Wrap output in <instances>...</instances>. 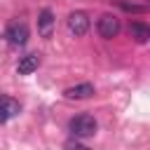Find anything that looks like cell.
Here are the masks:
<instances>
[{"mask_svg":"<svg viewBox=\"0 0 150 150\" xmlns=\"http://www.w3.org/2000/svg\"><path fill=\"white\" fill-rule=\"evenodd\" d=\"M68 129H70V134H73L75 138H87V136H94V134H96L98 124H96V120H94L91 115H77V117L70 120Z\"/></svg>","mask_w":150,"mask_h":150,"instance_id":"1","label":"cell"},{"mask_svg":"<svg viewBox=\"0 0 150 150\" xmlns=\"http://www.w3.org/2000/svg\"><path fill=\"white\" fill-rule=\"evenodd\" d=\"M96 30H98L101 38L112 40V38L120 33V19H117L115 14H103V16H98V21H96Z\"/></svg>","mask_w":150,"mask_h":150,"instance_id":"2","label":"cell"},{"mask_svg":"<svg viewBox=\"0 0 150 150\" xmlns=\"http://www.w3.org/2000/svg\"><path fill=\"white\" fill-rule=\"evenodd\" d=\"M68 30H70L75 38H82V35L89 30V16H87V12H82V9L70 12V14H68Z\"/></svg>","mask_w":150,"mask_h":150,"instance_id":"3","label":"cell"},{"mask_svg":"<svg viewBox=\"0 0 150 150\" xmlns=\"http://www.w3.org/2000/svg\"><path fill=\"white\" fill-rule=\"evenodd\" d=\"M5 38H7L9 45H26V40H28V26L23 21H12L5 28Z\"/></svg>","mask_w":150,"mask_h":150,"instance_id":"4","label":"cell"},{"mask_svg":"<svg viewBox=\"0 0 150 150\" xmlns=\"http://www.w3.org/2000/svg\"><path fill=\"white\" fill-rule=\"evenodd\" d=\"M54 23H56L54 12L45 7V9L38 14V33H40V38H52V33H54Z\"/></svg>","mask_w":150,"mask_h":150,"instance_id":"5","label":"cell"},{"mask_svg":"<svg viewBox=\"0 0 150 150\" xmlns=\"http://www.w3.org/2000/svg\"><path fill=\"white\" fill-rule=\"evenodd\" d=\"M63 96H66V98H70V101H82V98H89V96H94V84H91V82H80V84H73V87H68V89L63 91Z\"/></svg>","mask_w":150,"mask_h":150,"instance_id":"6","label":"cell"},{"mask_svg":"<svg viewBox=\"0 0 150 150\" xmlns=\"http://www.w3.org/2000/svg\"><path fill=\"white\" fill-rule=\"evenodd\" d=\"M19 110H21L19 101H14V98H9V96H0V124H5V122H9L12 117H16Z\"/></svg>","mask_w":150,"mask_h":150,"instance_id":"7","label":"cell"},{"mask_svg":"<svg viewBox=\"0 0 150 150\" xmlns=\"http://www.w3.org/2000/svg\"><path fill=\"white\" fill-rule=\"evenodd\" d=\"M38 66H40V54H26V56H21V61L16 66V73L19 75H30V73L38 70Z\"/></svg>","mask_w":150,"mask_h":150,"instance_id":"8","label":"cell"},{"mask_svg":"<svg viewBox=\"0 0 150 150\" xmlns=\"http://www.w3.org/2000/svg\"><path fill=\"white\" fill-rule=\"evenodd\" d=\"M131 38H134L136 42L145 45V42L150 40V28H148L143 21H134V23H131Z\"/></svg>","mask_w":150,"mask_h":150,"instance_id":"9","label":"cell"},{"mask_svg":"<svg viewBox=\"0 0 150 150\" xmlns=\"http://www.w3.org/2000/svg\"><path fill=\"white\" fill-rule=\"evenodd\" d=\"M66 150H89L87 145H82L80 141H75V138H70V141H66V145H63Z\"/></svg>","mask_w":150,"mask_h":150,"instance_id":"10","label":"cell"}]
</instances>
